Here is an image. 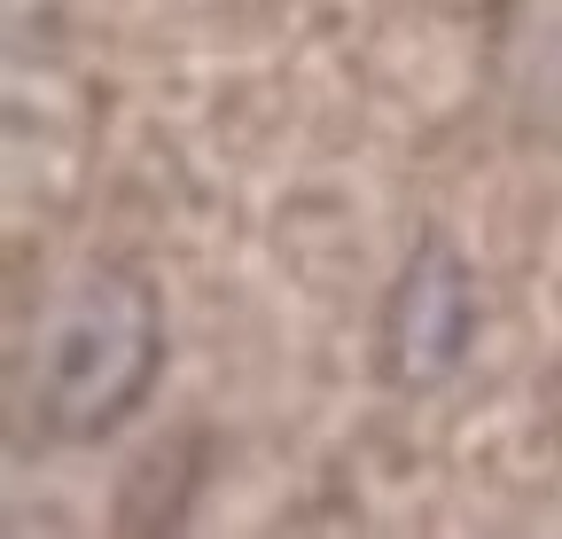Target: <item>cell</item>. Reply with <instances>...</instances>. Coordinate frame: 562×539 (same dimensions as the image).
<instances>
[{
    "label": "cell",
    "mask_w": 562,
    "mask_h": 539,
    "mask_svg": "<svg viewBox=\"0 0 562 539\" xmlns=\"http://www.w3.org/2000/svg\"><path fill=\"white\" fill-rule=\"evenodd\" d=\"M165 290L149 266L94 250L40 290L16 328V423L40 446H102L117 438L165 383Z\"/></svg>",
    "instance_id": "cell-1"
},
{
    "label": "cell",
    "mask_w": 562,
    "mask_h": 539,
    "mask_svg": "<svg viewBox=\"0 0 562 539\" xmlns=\"http://www.w3.org/2000/svg\"><path fill=\"white\" fill-rule=\"evenodd\" d=\"M476 321H484V297H476V274L453 235H422L398 274L383 290V313H375V368L391 391H438L453 383V368L469 360L476 345Z\"/></svg>",
    "instance_id": "cell-2"
},
{
    "label": "cell",
    "mask_w": 562,
    "mask_h": 539,
    "mask_svg": "<svg viewBox=\"0 0 562 539\" xmlns=\"http://www.w3.org/2000/svg\"><path fill=\"white\" fill-rule=\"evenodd\" d=\"M484 79L524 142L562 149V0H492Z\"/></svg>",
    "instance_id": "cell-3"
}]
</instances>
